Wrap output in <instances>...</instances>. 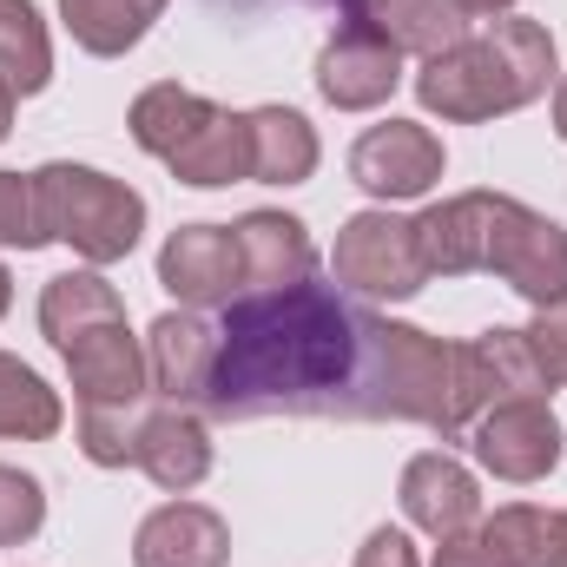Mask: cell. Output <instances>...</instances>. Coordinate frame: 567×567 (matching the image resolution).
<instances>
[{
	"label": "cell",
	"mask_w": 567,
	"mask_h": 567,
	"mask_svg": "<svg viewBox=\"0 0 567 567\" xmlns=\"http://www.w3.org/2000/svg\"><path fill=\"white\" fill-rule=\"evenodd\" d=\"M455 7H462V13H508L515 0H455Z\"/></svg>",
	"instance_id": "obj_31"
},
{
	"label": "cell",
	"mask_w": 567,
	"mask_h": 567,
	"mask_svg": "<svg viewBox=\"0 0 567 567\" xmlns=\"http://www.w3.org/2000/svg\"><path fill=\"white\" fill-rule=\"evenodd\" d=\"M482 271L548 310L567 297V231L508 192H482Z\"/></svg>",
	"instance_id": "obj_6"
},
{
	"label": "cell",
	"mask_w": 567,
	"mask_h": 567,
	"mask_svg": "<svg viewBox=\"0 0 567 567\" xmlns=\"http://www.w3.org/2000/svg\"><path fill=\"white\" fill-rule=\"evenodd\" d=\"M528 343H535V357H542V370L567 383V297L561 303H548V310H535V323H528Z\"/></svg>",
	"instance_id": "obj_27"
},
{
	"label": "cell",
	"mask_w": 567,
	"mask_h": 567,
	"mask_svg": "<svg viewBox=\"0 0 567 567\" xmlns=\"http://www.w3.org/2000/svg\"><path fill=\"white\" fill-rule=\"evenodd\" d=\"M225 561H231V528L205 502H165L133 535V567H225Z\"/></svg>",
	"instance_id": "obj_13"
},
{
	"label": "cell",
	"mask_w": 567,
	"mask_h": 567,
	"mask_svg": "<svg viewBox=\"0 0 567 567\" xmlns=\"http://www.w3.org/2000/svg\"><path fill=\"white\" fill-rule=\"evenodd\" d=\"M158 284L185 303H231L245 290V258H238V231L231 225H178L158 251Z\"/></svg>",
	"instance_id": "obj_12"
},
{
	"label": "cell",
	"mask_w": 567,
	"mask_h": 567,
	"mask_svg": "<svg viewBox=\"0 0 567 567\" xmlns=\"http://www.w3.org/2000/svg\"><path fill=\"white\" fill-rule=\"evenodd\" d=\"M468 449L488 475L502 482H542L561 462V423L548 410V396H522V403H495L468 423Z\"/></svg>",
	"instance_id": "obj_10"
},
{
	"label": "cell",
	"mask_w": 567,
	"mask_h": 567,
	"mask_svg": "<svg viewBox=\"0 0 567 567\" xmlns=\"http://www.w3.org/2000/svg\"><path fill=\"white\" fill-rule=\"evenodd\" d=\"M350 178L383 198V205H403V198H423L429 185L442 178V140L416 126V120H383L370 126L363 140L350 145Z\"/></svg>",
	"instance_id": "obj_11"
},
{
	"label": "cell",
	"mask_w": 567,
	"mask_h": 567,
	"mask_svg": "<svg viewBox=\"0 0 567 567\" xmlns=\"http://www.w3.org/2000/svg\"><path fill=\"white\" fill-rule=\"evenodd\" d=\"M435 567H502V561H495V548L482 542V528H468V535H449V542L435 548Z\"/></svg>",
	"instance_id": "obj_29"
},
{
	"label": "cell",
	"mask_w": 567,
	"mask_h": 567,
	"mask_svg": "<svg viewBox=\"0 0 567 567\" xmlns=\"http://www.w3.org/2000/svg\"><path fill=\"white\" fill-rule=\"evenodd\" d=\"M133 140L140 152L165 158L172 178L185 185H238L251 178V133H245V113H225L212 100H198L192 86H145L133 100Z\"/></svg>",
	"instance_id": "obj_4"
},
{
	"label": "cell",
	"mask_w": 567,
	"mask_h": 567,
	"mask_svg": "<svg viewBox=\"0 0 567 567\" xmlns=\"http://www.w3.org/2000/svg\"><path fill=\"white\" fill-rule=\"evenodd\" d=\"M555 377L542 370L528 330H482L475 343H455V410H462V435L482 410L495 403H522V396H548Z\"/></svg>",
	"instance_id": "obj_8"
},
{
	"label": "cell",
	"mask_w": 567,
	"mask_h": 567,
	"mask_svg": "<svg viewBox=\"0 0 567 567\" xmlns=\"http://www.w3.org/2000/svg\"><path fill=\"white\" fill-rule=\"evenodd\" d=\"M7 133H13V93L0 86V140H7Z\"/></svg>",
	"instance_id": "obj_32"
},
{
	"label": "cell",
	"mask_w": 567,
	"mask_h": 567,
	"mask_svg": "<svg viewBox=\"0 0 567 567\" xmlns=\"http://www.w3.org/2000/svg\"><path fill=\"white\" fill-rule=\"evenodd\" d=\"M133 468H145L158 488L185 495V488H198L212 475V435H205V423L192 410H178V403H145Z\"/></svg>",
	"instance_id": "obj_16"
},
{
	"label": "cell",
	"mask_w": 567,
	"mask_h": 567,
	"mask_svg": "<svg viewBox=\"0 0 567 567\" xmlns=\"http://www.w3.org/2000/svg\"><path fill=\"white\" fill-rule=\"evenodd\" d=\"M330 284H343L350 297L363 303H403L429 284L423 245H416V218H396V212H357L343 231H337V251H330Z\"/></svg>",
	"instance_id": "obj_7"
},
{
	"label": "cell",
	"mask_w": 567,
	"mask_h": 567,
	"mask_svg": "<svg viewBox=\"0 0 567 567\" xmlns=\"http://www.w3.org/2000/svg\"><path fill=\"white\" fill-rule=\"evenodd\" d=\"M7 297H13V278H7V265H0V317H7Z\"/></svg>",
	"instance_id": "obj_34"
},
{
	"label": "cell",
	"mask_w": 567,
	"mask_h": 567,
	"mask_svg": "<svg viewBox=\"0 0 567 567\" xmlns=\"http://www.w3.org/2000/svg\"><path fill=\"white\" fill-rule=\"evenodd\" d=\"M555 133L567 140V80H561V93H555Z\"/></svg>",
	"instance_id": "obj_33"
},
{
	"label": "cell",
	"mask_w": 567,
	"mask_h": 567,
	"mask_svg": "<svg viewBox=\"0 0 567 567\" xmlns=\"http://www.w3.org/2000/svg\"><path fill=\"white\" fill-rule=\"evenodd\" d=\"M403 515H410L423 535H435V542L468 535L475 515H482V488H475V475H468L455 455L429 449V455H416V462L403 468Z\"/></svg>",
	"instance_id": "obj_15"
},
{
	"label": "cell",
	"mask_w": 567,
	"mask_h": 567,
	"mask_svg": "<svg viewBox=\"0 0 567 567\" xmlns=\"http://www.w3.org/2000/svg\"><path fill=\"white\" fill-rule=\"evenodd\" d=\"M482 542L495 548L502 567H561V515L515 502L495 522H482Z\"/></svg>",
	"instance_id": "obj_21"
},
{
	"label": "cell",
	"mask_w": 567,
	"mask_h": 567,
	"mask_svg": "<svg viewBox=\"0 0 567 567\" xmlns=\"http://www.w3.org/2000/svg\"><path fill=\"white\" fill-rule=\"evenodd\" d=\"M205 7H218V13H231V20H251V13H265V7H278V0H205ZM297 7H337V13H343V0H297Z\"/></svg>",
	"instance_id": "obj_30"
},
{
	"label": "cell",
	"mask_w": 567,
	"mask_h": 567,
	"mask_svg": "<svg viewBox=\"0 0 567 567\" xmlns=\"http://www.w3.org/2000/svg\"><path fill=\"white\" fill-rule=\"evenodd\" d=\"M231 231H238V258H245V290H284L317 271V245L290 212H245Z\"/></svg>",
	"instance_id": "obj_17"
},
{
	"label": "cell",
	"mask_w": 567,
	"mask_h": 567,
	"mask_svg": "<svg viewBox=\"0 0 567 567\" xmlns=\"http://www.w3.org/2000/svg\"><path fill=\"white\" fill-rule=\"evenodd\" d=\"M198 410L218 423L337 416L462 435L455 343L377 317L343 284L303 278L284 290H238L225 303Z\"/></svg>",
	"instance_id": "obj_1"
},
{
	"label": "cell",
	"mask_w": 567,
	"mask_h": 567,
	"mask_svg": "<svg viewBox=\"0 0 567 567\" xmlns=\"http://www.w3.org/2000/svg\"><path fill=\"white\" fill-rule=\"evenodd\" d=\"M140 423H145V396L140 403H120V410H86L80 403V449H86V462L126 468L133 449H140Z\"/></svg>",
	"instance_id": "obj_24"
},
{
	"label": "cell",
	"mask_w": 567,
	"mask_h": 567,
	"mask_svg": "<svg viewBox=\"0 0 567 567\" xmlns=\"http://www.w3.org/2000/svg\"><path fill=\"white\" fill-rule=\"evenodd\" d=\"M245 133H251V178H265V185H303L317 172V133H310L303 113L258 106V113H245Z\"/></svg>",
	"instance_id": "obj_18"
},
{
	"label": "cell",
	"mask_w": 567,
	"mask_h": 567,
	"mask_svg": "<svg viewBox=\"0 0 567 567\" xmlns=\"http://www.w3.org/2000/svg\"><path fill=\"white\" fill-rule=\"evenodd\" d=\"M561 567H567V515H561Z\"/></svg>",
	"instance_id": "obj_35"
},
{
	"label": "cell",
	"mask_w": 567,
	"mask_h": 567,
	"mask_svg": "<svg viewBox=\"0 0 567 567\" xmlns=\"http://www.w3.org/2000/svg\"><path fill=\"white\" fill-rule=\"evenodd\" d=\"M377 27H383L403 53H423V60L449 53L455 40H468V13H462L455 0H390Z\"/></svg>",
	"instance_id": "obj_22"
},
{
	"label": "cell",
	"mask_w": 567,
	"mask_h": 567,
	"mask_svg": "<svg viewBox=\"0 0 567 567\" xmlns=\"http://www.w3.org/2000/svg\"><path fill=\"white\" fill-rule=\"evenodd\" d=\"M212 357H218V330L198 317V310H165L145 337V370H152V390L178 410H192L205 396V377H212Z\"/></svg>",
	"instance_id": "obj_14"
},
{
	"label": "cell",
	"mask_w": 567,
	"mask_h": 567,
	"mask_svg": "<svg viewBox=\"0 0 567 567\" xmlns=\"http://www.w3.org/2000/svg\"><path fill=\"white\" fill-rule=\"evenodd\" d=\"M357 567H423V561H416V548H410L403 528H377V535L357 548Z\"/></svg>",
	"instance_id": "obj_28"
},
{
	"label": "cell",
	"mask_w": 567,
	"mask_h": 567,
	"mask_svg": "<svg viewBox=\"0 0 567 567\" xmlns=\"http://www.w3.org/2000/svg\"><path fill=\"white\" fill-rule=\"evenodd\" d=\"M40 330L73 370V396L86 410H120L140 403L152 370H145L140 337L126 330V303L100 271H66L40 290Z\"/></svg>",
	"instance_id": "obj_3"
},
{
	"label": "cell",
	"mask_w": 567,
	"mask_h": 567,
	"mask_svg": "<svg viewBox=\"0 0 567 567\" xmlns=\"http://www.w3.org/2000/svg\"><path fill=\"white\" fill-rule=\"evenodd\" d=\"M60 429V396L20 363L0 350V435H20V442H47Z\"/></svg>",
	"instance_id": "obj_23"
},
{
	"label": "cell",
	"mask_w": 567,
	"mask_h": 567,
	"mask_svg": "<svg viewBox=\"0 0 567 567\" xmlns=\"http://www.w3.org/2000/svg\"><path fill=\"white\" fill-rule=\"evenodd\" d=\"M40 245H53L47 205H40V178L0 172V251H40Z\"/></svg>",
	"instance_id": "obj_25"
},
{
	"label": "cell",
	"mask_w": 567,
	"mask_h": 567,
	"mask_svg": "<svg viewBox=\"0 0 567 567\" xmlns=\"http://www.w3.org/2000/svg\"><path fill=\"white\" fill-rule=\"evenodd\" d=\"M40 522H47V495H40V482L0 462V548L33 542V535H40Z\"/></svg>",
	"instance_id": "obj_26"
},
{
	"label": "cell",
	"mask_w": 567,
	"mask_h": 567,
	"mask_svg": "<svg viewBox=\"0 0 567 567\" xmlns=\"http://www.w3.org/2000/svg\"><path fill=\"white\" fill-rule=\"evenodd\" d=\"M53 80V47L33 13V0H0V86L7 93H40Z\"/></svg>",
	"instance_id": "obj_20"
},
{
	"label": "cell",
	"mask_w": 567,
	"mask_h": 567,
	"mask_svg": "<svg viewBox=\"0 0 567 567\" xmlns=\"http://www.w3.org/2000/svg\"><path fill=\"white\" fill-rule=\"evenodd\" d=\"M158 13H165V0H60L66 33H73L86 53H100V60L133 53Z\"/></svg>",
	"instance_id": "obj_19"
},
{
	"label": "cell",
	"mask_w": 567,
	"mask_h": 567,
	"mask_svg": "<svg viewBox=\"0 0 567 567\" xmlns=\"http://www.w3.org/2000/svg\"><path fill=\"white\" fill-rule=\"evenodd\" d=\"M40 205H47V231L60 245H73L86 265H120L145 231V198L133 185L93 172V165H40Z\"/></svg>",
	"instance_id": "obj_5"
},
{
	"label": "cell",
	"mask_w": 567,
	"mask_h": 567,
	"mask_svg": "<svg viewBox=\"0 0 567 567\" xmlns=\"http://www.w3.org/2000/svg\"><path fill=\"white\" fill-rule=\"evenodd\" d=\"M548 80H555V33L542 20H495L488 33H468L449 53L423 60L416 100L455 126H475L495 113H522L528 100L548 93Z\"/></svg>",
	"instance_id": "obj_2"
},
{
	"label": "cell",
	"mask_w": 567,
	"mask_h": 567,
	"mask_svg": "<svg viewBox=\"0 0 567 567\" xmlns=\"http://www.w3.org/2000/svg\"><path fill=\"white\" fill-rule=\"evenodd\" d=\"M403 86V47L377 20H343L317 53V93L337 113H370Z\"/></svg>",
	"instance_id": "obj_9"
}]
</instances>
